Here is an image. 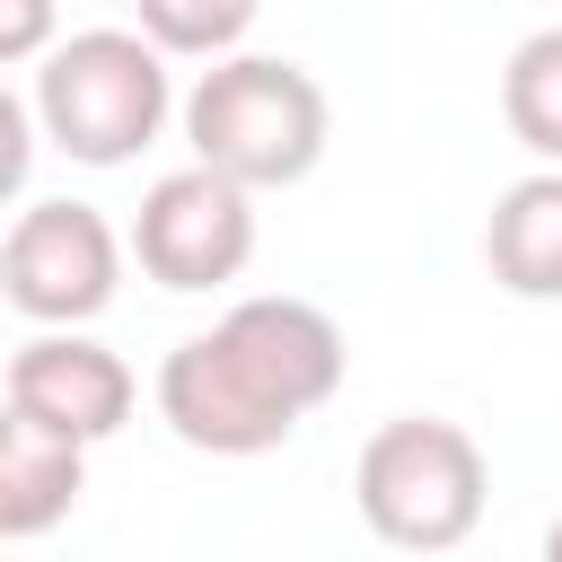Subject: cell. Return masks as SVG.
Here are the masks:
<instances>
[{"instance_id":"cell-1","label":"cell","mask_w":562,"mask_h":562,"mask_svg":"<svg viewBox=\"0 0 562 562\" xmlns=\"http://www.w3.org/2000/svg\"><path fill=\"white\" fill-rule=\"evenodd\" d=\"M342 325L316 299H237L158 360V422L193 457H272L342 386Z\"/></svg>"},{"instance_id":"cell-2","label":"cell","mask_w":562,"mask_h":562,"mask_svg":"<svg viewBox=\"0 0 562 562\" xmlns=\"http://www.w3.org/2000/svg\"><path fill=\"white\" fill-rule=\"evenodd\" d=\"M26 97L44 114V140L70 167H132L158 140V123L176 114L167 44L149 26H79V35H61L35 61Z\"/></svg>"},{"instance_id":"cell-3","label":"cell","mask_w":562,"mask_h":562,"mask_svg":"<svg viewBox=\"0 0 562 562\" xmlns=\"http://www.w3.org/2000/svg\"><path fill=\"white\" fill-rule=\"evenodd\" d=\"M325 132H334L325 88L299 61H281V53H220L184 88V140H193V158L228 167L255 193H281V184L316 176Z\"/></svg>"},{"instance_id":"cell-4","label":"cell","mask_w":562,"mask_h":562,"mask_svg":"<svg viewBox=\"0 0 562 562\" xmlns=\"http://www.w3.org/2000/svg\"><path fill=\"white\" fill-rule=\"evenodd\" d=\"M483 492H492V465H483L474 430L439 422V413L378 422L351 465V501H360L369 536L395 553H457L483 527Z\"/></svg>"},{"instance_id":"cell-5","label":"cell","mask_w":562,"mask_h":562,"mask_svg":"<svg viewBox=\"0 0 562 562\" xmlns=\"http://www.w3.org/2000/svg\"><path fill=\"white\" fill-rule=\"evenodd\" d=\"M123 255L132 237H114V220L97 202H26L0 237V290L26 325H88L114 307L123 290Z\"/></svg>"},{"instance_id":"cell-6","label":"cell","mask_w":562,"mask_h":562,"mask_svg":"<svg viewBox=\"0 0 562 562\" xmlns=\"http://www.w3.org/2000/svg\"><path fill=\"white\" fill-rule=\"evenodd\" d=\"M132 263L158 290H220L255 263V184H237L228 167L193 158L176 176H158L132 211Z\"/></svg>"},{"instance_id":"cell-7","label":"cell","mask_w":562,"mask_h":562,"mask_svg":"<svg viewBox=\"0 0 562 562\" xmlns=\"http://www.w3.org/2000/svg\"><path fill=\"white\" fill-rule=\"evenodd\" d=\"M9 404L35 413L44 430H70V439L97 448V439H114V430L132 422L140 378H132L123 351L88 342L79 325H44V334H26V342L9 351Z\"/></svg>"},{"instance_id":"cell-8","label":"cell","mask_w":562,"mask_h":562,"mask_svg":"<svg viewBox=\"0 0 562 562\" xmlns=\"http://www.w3.org/2000/svg\"><path fill=\"white\" fill-rule=\"evenodd\" d=\"M88 492V439L70 430H44L35 413H0V536L26 544L44 527H61Z\"/></svg>"},{"instance_id":"cell-9","label":"cell","mask_w":562,"mask_h":562,"mask_svg":"<svg viewBox=\"0 0 562 562\" xmlns=\"http://www.w3.org/2000/svg\"><path fill=\"white\" fill-rule=\"evenodd\" d=\"M483 263L509 299H562V167H536L492 202Z\"/></svg>"},{"instance_id":"cell-10","label":"cell","mask_w":562,"mask_h":562,"mask_svg":"<svg viewBox=\"0 0 562 562\" xmlns=\"http://www.w3.org/2000/svg\"><path fill=\"white\" fill-rule=\"evenodd\" d=\"M501 123H509L544 167H562V26H536V35L501 61Z\"/></svg>"},{"instance_id":"cell-11","label":"cell","mask_w":562,"mask_h":562,"mask_svg":"<svg viewBox=\"0 0 562 562\" xmlns=\"http://www.w3.org/2000/svg\"><path fill=\"white\" fill-rule=\"evenodd\" d=\"M140 26L176 53V61H220L246 44V26L263 18V0H132Z\"/></svg>"},{"instance_id":"cell-12","label":"cell","mask_w":562,"mask_h":562,"mask_svg":"<svg viewBox=\"0 0 562 562\" xmlns=\"http://www.w3.org/2000/svg\"><path fill=\"white\" fill-rule=\"evenodd\" d=\"M53 53V0H0V61H44Z\"/></svg>"},{"instance_id":"cell-13","label":"cell","mask_w":562,"mask_h":562,"mask_svg":"<svg viewBox=\"0 0 562 562\" xmlns=\"http://www.w3.org/2000/svg\"><path fill=\"white\" fill-rule=\"evenodd\" d=\"M544 553H553V562H562V518H553V527H544Z\"/></svg>"}]
</instances>
